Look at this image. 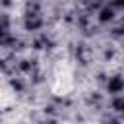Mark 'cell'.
<instances>
[{
	"label": "cell",
	"instance_id": "6da1fadb",
	"mask_svg": "<svg viewBox=\"0 0 124 124\" xmlns=\"http://www.w3.org/2000/svg\"><path fill=\"white\" fill-rule=\"evenodd\" d=\"M74 89V72L68 62H58L52 78H50V91L56 97H66Z\"/></svg>",
	"mask_w": 124,
	"mask_h": 124
}]
</instances>
